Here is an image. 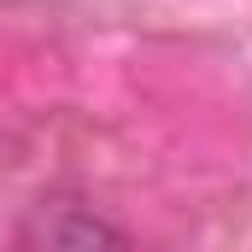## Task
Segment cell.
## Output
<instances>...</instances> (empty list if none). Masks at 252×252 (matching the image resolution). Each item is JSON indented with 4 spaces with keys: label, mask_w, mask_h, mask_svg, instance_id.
<instances>
[{
    "label": "cell",
    "mask_w": 252,
    "mask_h": 252,
    "mask_svg": "<svg viewBox=\"0 0 252 252\" xmlns=\"http://www.w3.org/2000/svg\"><path fill=\"white\" fill-rule=\"evenodd\" d=\"M35 241H47V247H88V241H124V229H112L100 217H47L35 229Z\"/></svg>",
    "instance_id": "obj_1"
}]
</instances>
